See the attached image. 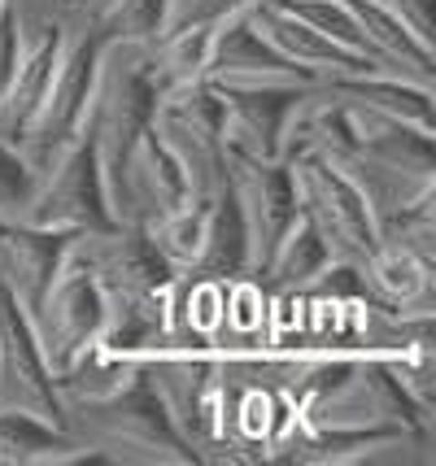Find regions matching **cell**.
<instances>
[{
  "label": "cell",
  "instance_id": "28",
  "mask_svg": "<svg viewBox=\"0 0 436 466\" xmlns=\"http://www.w3.org/2000/svg\"><path fill=\"white\" fill-rule=\"evenodd\" d=\"M96 5H105V0H84V14H79V18H87V14H92ZM79 18H75V22H79Z\"/></svg>",
  "mask_w": 436,
  "mask_h": 466
},
{
  "label": "cell",
  "instance_id": "6",
  "mask_svg": "<svg viewBox=\"0 0 436 466\" xmlns=\"http://www.w3.org/2000/svg\"><path fill=\"white\" fill-rule=\"evenodd\" d=\"M153 127L179 153L197 201H209V197H218L228 187V179H231L228 105H223V96L209 83H197V87H184V92L167 96V101L157 105Z\"/></svg>",
  "mask_w": 436,
  "mask_h": 466
},
{
  "label": "cell",
  "instance_id": "14",
  "mask_svg": "<svg viewBox=\"0 0 436 466\" xmlns=\"http://www.w3.org/2000/svg\"><path fill=\"white\" fill-rule=\"evenodd\" d=\"M249 22L297 70H306L314 79H336V75H350V70H375L380 66V61H362V57H353V53H345L340 44H332L319 26H310V22L301 18L289 0H258L249 9Z\"/></svg>",
  "mask_w": 436,
  "mask_h": 466
},
{
  "label": "cell",
  "instance_id": "17",
  "mask_svg": "<svg viewBox=\"0 0 436 466\" xmlns=\"http://www.w3.org/2000/svg\"><path fill=\"white\" fill-rule=\"evenodd\" d=\"M105 462L96 449L79 445L66 427L35 419L26 410L0 406V466H70Z\"/></svg>",
  "mask_w": 436,
  "mask_h": 466
},
{
  "label": "cell",
  "instance_id": "10",
  "mask_svg": "<svg viewBox=\"0 0 436 466\" xmlns=\"http://www.w3.org/2000/svg\"><path fill=\"white\" fill-rule=\"evenodd\" d=\"M66 44H70V22H44L35 31H26V48H22V61L14 70L9 87L0 92V140L18 148L31 127L40 122L44 105H48V92H53V79L62 70Z\"/></svg>",
  "mask_w": 436,
  "mask_h": 466
},
{
  "label": "cell",
  "instance_id": "7",
  "mask_svg": "<svg viewBox=\"0 0 436 466\" xmlns=\"http://www.w3.org/2000/svg\"><path fill=\"white\" fill-rule=\"evenodd\" d=\"M188 201H197V197H192V183H188L179 153L170 148L157 127H148L145 136L131 144L123 170H118V179L109 187L114 218L136 227H153L162 223L167 214L184 209Z\"/></svg>",
  "mask_w": 436,
  "mask_h": 466
},
{
  "label": "cell",
  "instance_id": "18",
  "mask_svg": "<svg viewBox=\"0 0 436 466\" xmlns=\"http://www.w3.org/2000/svg\"><path fill=\"white\" fill-rule=\"evenodd\" d=\"M214 31L209 22H175L162 40L145 48L148 57V79L157 87V96L167 101L184 87L209 79V57H214Z\"/></svg>",
  "mask_w": 436,
  "mask_h": 466
},
{
  "label": "cell",
  "instance_id": "12",
  "mask_svg": "<svg viewBox=\"0 0 436 466\" xmlns=\"http://www.w3.org/2000/svg\"><path fill=\"white\" fill-rule=\"evenodd\" d=\"M70 253H75L70 231H48V227H31L18 218L0 223V288L26 314H35L53 279L70 266Z\"/></svg>",
  "mask_w": 436,
  "mask_h": 466
},
{
  "label": "cell",
  "instance_id": "23",
  "mask_svg": "<svg viewBox=\"0 0 436 466\" xmlns=\"http://www.w3.org/2000/svg\"><path fill=\"white\" fill-rule=\"evenodd\" d=\"M148 236L157 244V253L170 262V270L184 279L192 266L201 262V248L209 236V201H188L184 209L167 214L162 223L148 227Z\"/></svg>",
  "mask_w": 436,
  "mask_h": 466
},
{
  "label": "cell",
  "instance_id": "2",
  "mask_svg": "<svg viewBox=\"0 0 436 466\" xmlns=\"http://www.w3.org/2000/svg\"><path fill=\"white\" fill-rule=\"evenodd\" d=\"M101 57L105 40L92 26L75 22L62 70L53 79V92H48V105H44L40 122L31 127V136L18 144V153L26 157L35 183L87 136V122H92V109H96V87H101Z\"/></svg>",
  "mask_w": 436,
  "mask_h": 466
},
{
  "label": "cell",
  "instance_id": "8",
  "mask_svg": "<svg viewBox=\"0 0 436 466\" xmlns=\"http://www.w3.org/2000/svg\"><path fill=\"white\" fill-rule=\"evenodd\" d=\"M31 327L40 336V349L53 375L62 370L75 353H84L87 345L101 340L105 327V288L96 284V275L84 266H66L53 279V288L44 292L40 309L31 314Z\"/></svg>",
  "mask_w": 436,
  "mask_h": 466
},
{
  "label": "cell",
  "instance_id": "24",
  "mask_svg": "<svg viewBox=\"0 0 436 466\" xmlns=\"http://www.w3.org/2000/svg\"><path fill=\"white\" fill-rule=\"evenodd\" d=\"M380 240L401 244L428 266H436V192L401 205V209L380 214Z\"/></svg>",
  "mask_w": 436,
  "mask_h": 466
},
{
  "label": "cell",
  "instance_id": "3",
  "mask_svg": "<svg viewBox=\"0 0 436 466\" xmlns=\"http://www.w3.org/2000/svg\"><path fill=\"white\" fill-rule=\"evenodd\" d=\"M284 162H292L301 214L332 248V258L362 266L367 253L380 244V214H375L367 187L336 157H323V153H301V157H284Z\"/></svg>",
  "mask_w": 436,
  "mask_h": 466
},
{
  "label": "cell",
  "instance_id": "22",
  "mask_svg": "<svg viewBox=\"0 0 436 466\" xmlns=\"http://www.w3.org/2000/svg\"><path fill=\"white\" fill-rule=\"evenodd\" d=\"M105 44H136V48H153V44L175 26V0H105L87 18ZM75 26V22H70Z\"/></svg>",
  "mask_w": 436,
  "mask_h": 466
},
{
  "label": "cell",
  "instance_id": "5",
  "mask_svg": "<svg viewBox=\"0 0 436 466\" xmlns=\"http://www.w3.org/2000/svg\"><path fill=\"white\" fill-rule=\"evenodd\" d=\"M18 223L48 227V231H70V236H92V231L118 227L92 131L35 183V192H31V201H26Z\"/></svg>",
  "mask_w": 436,
  "mask_h": 466
},
{
  "label": "cell",
  "instance_id": "25",
  "mask_svg": "<svg viewBox=\"0 0 436 466\" xmlns=\"http://www.w3.org/2000/svg\"><path fill=\"white\" fill-rule=\"evenodd\" d=\"M35 192V175L14 144L0 140V223H14L22 218V209Z\"/></svg>",
  "mask_w": 436,
  "mask_h": 466
},
{
  "label": "cell",
  "instance_id": "13",
  "mask_svg": "<svg viewBox=\"0 0 436 466\" xmlns=\"http://www.w3.org/2000/svg\"><path fill=\"white\" fill-rule=\"evenodd\" d=\"M209 87H253V83H319L314 75L297 70L275 44L249 22V14L223 22L214 31L209 57Z\"/></svg>",
  "mask_w": 436,
  "mask_h": 466
},
{
  "label": "cell",
  "instance_id": "1",
  "mask_svg": "<svg viewBox=\"0 0 436 466\" xmlns=\"http://www.w3.org/2000/svg\"><path fill=\"white\" fill-rule=\"evenodd\" d=\"M66 431L79 445L96 449L105 462H145V466H192L201 462L184 441L170 410L153 392L145 375L109 401L66 406Z\"/></svg>",
  "mask_w": 436,
  "mask_h": 466
},
{
  "label": "cell",
  "instance_id": "15",
  "mask_svg": "<svg viewBox=\"0 0 436 466\" xmlns=\"http://www.w3.org/2000/svg\"><path fill=\"white\" fill-rule=\"evenodd\" d=\"M253 231L245 218V205L236 197V187L209 197V236L201 248V262L188 270L184 279H218V284H240L253 275Z\"/></svg>",
  "mask_w": 436,
  "mask_h": 466
},
{
  "label": "cell",
  "instance_id": "21",
  "mask_svg": "<svg viewBox=\"0 0 436 466\" xmlns=\"http://www.w3.org/2000/svg\"><path fill=\"white\" fill-rule=\"evenodd\" d=\"M362 270V284L371 292V301L380 305H428L432 301V270L423 258H415L411 248H401L393 240H380L367 253V262L358 266Z\"/></svg>",
  "mask_w": 436,
  "mask_h": 466
},
{
  "label": "cell",
  "instance_id": "11",
  "mask_svg": "<svg viewBox=\"0 0 436 466\" xmlns=\"http://www.w3.org/2000/svg\"><path fill=\"white\" fill-rule=\"evenodd\" d=\"M310 83H253V87H214L228 105V153L240 157H284V131L297 101Z\"/></svg>",
  "mask_w": 436,
  "mask_h": 466
},
{
  "label": "cell",
  "instance_id": "16",
  "mask_svg": "<svg viewBox=\"0 0 436 466\" xmlns=\"http://www.w3.org/2000/svg\"><path fill=\"white\" fill-rule=\"evenodd\" d=\"M345 9L362 26L375 61L393 66L411 79L432 83V40H423L415 26L397 14L393 0H345Z\"/></svg>",
  "mask_w": 436,
  "mask_h": 466
},
{
  "label": "cell",
  "instance_id": "19",
  "mask_svg": "<svg viewBox=\"0 0 436 466\" xmlns=\"http://www.w3.org/2000/svg\"><path fill=\"white\" fill-rule=\"evenodd\" d=\"M332 262H336L332 248L323 244V236L314 231V223L301 214V218L289 227V236L270 248L267 262L258 266L253 275L262 279V288L279 292V297H306V292H314V284L328 275Z\"/></svg>",
  "mask_w": 436,
  "mask_h": 466
},
{
  "label": "cell",
  "instance_id": "20",
  "mask_svg": "<svg viewBox=\"0 0 436 466\" xmlns=\"http://www.w3.org/2000/svg\"><path fill=\"white\" fill-rule=\"evenodd\" d=\"M140 362H145V358L114 353V349H105L101 340L87 345L84 353H75V358L53 375V380H57V392H62V406H92V401L118 397L123 388H131L140 380Z\"/></svg>",
  "mask_w": 436,
  "mask_h": 466
},
{
  "label": "cell",
  "instance_id": "4",
  "mask_svg": "<svg viewBox=\"0 0 436 466\" xmlns=\"http://www.w3.org/2000/svg\"><path fill=\"white\" fill-rule=\"evenodd\" d=\"M157 87L148 79V57L136 44H105L101 57V87H96V109H92V140L101 153L105 183L114 187L118 170H123L131 144L145 136L153 118H157Z\"/></svg>",
  "mask_w": 436,
  "mask_h": 466
},
{
  "label": "cell",
  "instance_id": "27",
  "mask_svg": "<svg viewBox=\"0 0 436 466\" xmlns=\"http://www.w3.org/2000/svg\"><path fill=\"white\" fill-rule=\"evenodd\" d=\"M14 5L26 31H35L44 22H75L84 14V0H14Z\"/></svg>",
  "mask_w": 436,
  "mask_h": 466
},
{
  "label": "cell",
  "instance_id": "9",
  "mask_svg": "<svg viewBox=\"0 0 436 466\" xmlns=\"http://www.w3.org/2000/svg\"><path fill=\"white\" fill-rule=\"evenodd\" d=\"M231 162V187L245 205V218L253 231V262L262 266L267 253L289 236V227L301 218V201H297V179H292V162L284 157H240L228 153ZM253 266V270H258Z\"/></svg>",
  "mask_w": 436,
  "mask_h": 466
},
{
  "label": "cell",
  "instance_id": "26",
  "mask_svg": "<svg viewBox=\"0 0 436 466\" xmlns=\"http://www.w3.org/2000/svg\"><path fill=\"white\" fill-rule=\"evenodd\" d=\"M258 0H175V22H209V26H223V22L249 14Z\"/></svg>",
  "mask_w": 436,
  "mask_h": 466
}]
</instances>
